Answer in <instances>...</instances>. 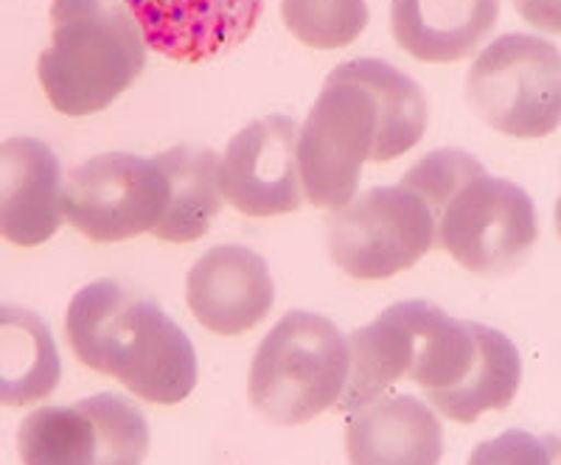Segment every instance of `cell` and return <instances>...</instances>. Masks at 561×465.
Segmentation results:
<instances>
[{
  "label": "cell",
  "instance_id": "18",
  "mask_svg": "<svg viewBox=\"0 0 561 465\" xmlns=\"http://www.w3.org/2000/svg\"><path fill=\"white\" fill-rule=\"evenodd\" d=\"M154 160L167 174L169 205L152 236L172 244L197 242L222 211L219 154L203 147H174Z\"/></svg>",
  "mask_w": 561,
  "mask_h": 465
},
{
  "label": "cell",
  "instance_id": "11",
  "mask_svg": "<svg viewBox=\"0 0 561 465\" xmlns=\"http://www.w3.org/2000/svg\"><path fill=\"white\" fill-rule=\"evenodd\" d=\"M144 43L174 62L222 57L255 32L264 0H122Z\"/></svg>",
  "mask_w": 561,
  "mask_h": 465
},
{
  "label": "cell",
  "instance_id": "21",
  "mask_svg": "<svg viewBox=\"0 0 561 465\" xmlns=\"http://www.w3.org/2000/svg\"><path fill=\"white\" fill-rule=\"evenodd\" d=\"M280 18L314 51H337L368 26V0H280Z\"/></svg>",
  "mask_w": 561,
  "mask_h": 465
},
{
  "label": "cell",
  "instance_id": "13",
  "mask_svg": "<svg viewBox=\"0 0 561 465\" xmlns=\"http://www.w3.org/2000/svg\"><path fill=\"white\" fill-rule=\"evenodd\" d=\"M62 166L54 149L32 135L0 143V236L39 247L62 228Z\"/></svg>",
  "mask_w": 561,
  "mask_h": 465
},
{
  "label": "cell",
  "instance_id": "20",
  "mask_svg": "<svg viewBox=\"0 0 561 465\" xmlns=\"http://www.w3.org/2000/svg\"><path fill=\"white\" fill-rule=\"evenodd\" d=\"M79 404L96 429L93 465H144L149 454V423L129 398L118 393H99Z\"/></svg>",
  "mask_w": 561,
  "mask_h": 465
},
{
  "label": "cell",
  "instance_id": "14",
  "mask_svg": "<svg viewBox=\"0 0 561 465\" xmlns=\"http://www.w3.org/2000/svg\"><path fill=\"white\" fill-rule=\"evenodd\" d=\"M435 303L402 300L348 337V382L337 407L357 412L377 402L399 379H408L419 337Z\"/></svg>",
  "mask_w": 561,
  "mask_h": 465
},
{
  "label": "cell",
  "instance_id": "4",
  "mask_svg": "<svg viewBox=\"0 0 561 465\" xmlns=\"http://www.w3.org/2000/svg\"><path fill=\"white\" fill-rule=\"evenodd\" d=\"M410 382L430 407L455 423L511 407L523 384V357L503 332L472 319H453L435 306L419 337Z\"/></svg>",
  "mask_w": 561,
  "mask_h": 465
},
{
  "label": "cell",
  "instance_id": "5",
  "mask_svg": "<svg viewBox=\"0 0 561 465\" xmlns=\"http://www.w3.org/2000/svg\"><path fill=\"white\" fill-rule=\"evenodd\" d=\"M348 382V339L323 314L287 312L250 364V402L275 427H300L334 407Z\"/></svg>",
  "mask_w": 561,
  "mask_h": 465
},
{
  "label": "cell",
  "instance_id": "15",
  "mask_svg": "<svg viewBox=\"0 0 561 465\" xmlns=\"http://www.w3.org/2000/svg\"><path fill=\"white\" fill-rule=\"evenodd\" d=\"M345 454L351 465H438L444 427L415 395H388L351 415Z\"/></svg>",
  "mask_w": 561,
  "mask_h": 465
},
{
  "label": "cell",
  "instance_id": "9",
  "mask_svg": "<svg viewBox=\"0 0 561 465\" xmlns=\"http://www.w3.org/2000/svg\"><path fill=\"white\" fill-rule=\"evenodd\" d=\"M167 205L169 183L158 160L129 152L84 160L62 185L65 219L99 244L154 233Z\"/></svg>",
  "mask_w": 561,
  "mask_h": 465
},
{
  "label": "cell",
  "instance_id": "17",
  "mask_svg": "<svg viewBox=\"0 0 561 465\" xmlns=\"http://www.w3.org/2000/svg\"><path fill=\"white\" fill-rule=\"evenodd\" d=\"M62 379L57 339L37 312L0 303V404L28 407L54 393Z\"/></svg>",
  "mask_w": 561,
  "mask_h": 465
},
{
  "label": "cell",
  "instance_id": "12",
  "mask_svg": "<svg viewBox=\"0 0 561 465\" xmlns=\"http://www.w3.org/2000/svg\"><path fill=\"white\" fill-rule=\"evenodd\" d=\"M185 300L208 332L242 337L270 317L275 283L262 255L242 244H219L192 267Z\"/></svg>",
  "mask_w": 561,
  "mask_h": 465
},
{
  "label": "cell",
  "instance_id": "3",
  "mask_svg": "<svg viewBox=\"0 0 561 465\" xmlns=\"http://www.w3.org/2000/svg\"><path fill=\"white\" fill-rule=\"evenodd\" d=\"M147 68L138 23L115 0H54L51 45L39 54L45 98L68 118L102 113Z\"/></svg>",
  "mask_w": 561,
  "mask_h": 465
},
{
  "label": "cell",
  "instance_id": "1",
  "mask_svg": "<svg viewBox=\"0 0 561 465\" xmlns=\"http://www.w3.org/2000/svg\"><path fill=\"white\" fill-rule=\"evenodd\" d=\"M430 124L424 90L385 59H351L325 79L298 132L304 199L337 211L357 197L365 163H390L421 143Z\"/></svg>",
  "mask_w": 561,
  "mask_h": 465
},
{
  "label": "cell",
  "instance_id": "22",
  "mask_svg": "<svg viewBox=\"0 0 561 465\" xmlns=\"http://www.w3.org/2000/svg\"><path fill=\"white\" fill-rule=\"evenodd\" d=\"M556 454H559V440L553 434L508 429L474 446L466 465H553Z\"/></svg>",
  "mask_w": 561,
  "mask_h": 465
},
{
  "label": "cell",
  "instance_id": "16",
  "mask_svg": "<svg viewBox=\"0 0 561 465\" xmlns=\"http://www.w3.org/2000/svg\"><path fill=\"white\" fill-rule=\"evenodd\" d=\"M500 20V0H393L396 45L419 62L472 57Z\"/></svg>",
  "mask_w": 561,
  "mask_h": 465
},
{
  "label": "cell",
  "instance_id": "6",
  "mask_svg": "<svg viewBox=\"0 0 561 465\" xmlns=\"http://www.w3.org/2000/svg\"><path fill=\"white\" fill-rule=\"evenodd\" d=\"M466 98L494 132L523 141L553 135L561 118L559 48L534 34H503L466 73Z\"/></svg>",
  "mask_w": 561,
  "mask_h": 465
},
{
  "label": "cell",
  "instance_id": "2",
  "mask_svg": "<svg viewBox=\"0 0 561 465\" xmlns=\"http://www.w3.org/2000/svg\"><path fill=\"white\" fill-rule=\"evenodd\" d=\"M65 337L84 368L113 376L160 407L197 387V353L188 334L152 298L102 278L79 289L65 312Z\"/></svg>",
  "mask_w": 561,
  "mask_h": 465
},
{
  "label": "cell",
  "instance_id": "7",
  "mask_svg": "<svg viewBox=\"0 0 561 465\" xmlns=\"http://www.w3.org/2000/svg\"><path fill=\"white\" fill-rule=\"evenodd\" d=\"M539 242L536 205L523 185L478 172L435 217V247L485 278L517 272Z\"/></svg>",
  "mask_w": 561,
  "mask_h": 465
},
{
  "label": "cell",
  "instance_id": "8",
  "mask_svg": "<svg viewBox=\"0 0 561 465\" xmlns=\"http://www.w3.org/2000/svg\"><path fill=\"white\" fill-rule=\"evenodd\" d=\"M325 244L348 278L385 281L435 247V217L408 185H377L334 211Z\"/></svg>",
  "mask_w": 561,
  "mask_h": 465
},
{
  "label": "cell",
  "instance_id": "19",
  "mask_svg": "<svg viewBox=\"0 0 561 465\" xmlns=\"http://www.w3.org/2000/svg\"><path fill=\"white\" fill-rule=\"evenodd\" d=\"M18 452L23 465H93L96 429L82 404L39 407L18 429Z\"/></svg>",
  "mask_w": 561,
  "mask_h": 465
},
{
  "label": "cell",
  "instance_id": "10",
  "mask_svg": "<svg viewBox=\"0 0 561 465\" xmlns=\"http://www.w3.org/2000/svg\"><path fill=\"white\" fill-rule=\"evenodd\" d=\"M219 191L244 217L300 211L298 124L275 113L239 129L219 158Z\"/></svg>",
  "mask_w": 561,
  "mask_h": 465
},
{
  "label": "cell",
  "instance_id": "23",
  "mask_svg": "<svg viewBox=\"0 0 561 465\" xmlns=\"http://www.w3.org/2000/svg\"><path fill=\"white\" fill-rule=\"evenodd\" d=\"M514 7L534 28L550 34L561 32V0H514Z\"/></svg>",
  "mask_w": 561,
  "mask_h": 465
}]
</instances>
